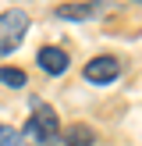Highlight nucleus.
Instances as JSON below:
<instances>
[{
	"mask_svg": "<svg viewBox=\"0 0 142 146\" xmlns=\"http://www.w3.org/2000/svg\"><path fill=\"white\" fill-rule=\"evenodd\" d=\"M60 135V118H57L53 107H36L32 118L25 121V128H21V139H25V146H50Z\"/></svg>",
	"mask_w": 142,
	"mask_h": 146,
	"instance_id": "f257e3e1",
	"label": "nucleus"
},
{
	"mask_svg": "<svg viewBox=\"0 0 142 146\" xmlns=\"http://www.w3.org/2000/svg\"><path fill=\"white\" fill-rule=\"evenodd\" d=\"M25 32H28V11H21V7L0 11V57L14 54L25 39Z\"/></svg>",
	"mask_w": 142,
	"mask_h": 146,
	"instance_id": "f03ea898",
	"label": "nucleus"
},
{
	"mask_svg": "<svg viewBox=\"0 0 142 146\" xmlns=\"http://www.w3.org/2000/svg\"><path fill=\"white\" fill-rule=\"evenodd\" d=\"M85 82H92V86H110L114 78L121 75V61L117 57H110V54H99V57H92L89 64H85Z\"/></svg>",
	"mask_w": 142,
	"mask_h": 146,
	"instance_id": "7ed1b4c3",
	"label": "nucleus"
},
{
	"mask_svg": "<svg viewBox=\"0 0 142 146\" xmlns=\"http://www.w3.org/2000/svg\"><path fill=\"white\" fill-rule=\"evenodd\" d=\"M36 64H39L46 75H64V71H68V54H64L60 46H39Z\"/></svg>",
	"mask_w": 142,
	"mask_h": 146,
	"instance_id": "20e7f679",
	"label": "nucleus"
},
{
	"mask_svg": "<svg viewBox=\"0 0 142 146\" xmlns=\"http://www.w3.org/2000/svg\"><path fill=\"white\" fill-rule=\"evenodd\" d=\"M92 14H96L92 4H64V7H57V18H64V21H85Z\"/></svg>",
	"mask_w": 142,
	"mask_h": 146,
	"instance_id": "39448f33",
	"label": "nucleus"
},
{
	"mask_svg": "<svg viewBox=\"0 0 142 146\" xmlns=\"http://www.w3.org/2000/svg\"><path fill=\"white\" fill-rule=\"evenodd\" d=\"M64 146H96V132L89 125H71V132L64 135Z\"/></svg>",
	"mask_w": 142,
	"mask_h": 146,
	"instance_id": "423d86ee",
	"label": "nucleus"
},
{
	"mask_svg": "<svg viewBox=\"0 0 142 146\" xmlns=\"http://www.w3.org/2000/svg\"><path fill=\"white\" fill-rule=\"evenodd\" d=\"M25 71L21 68H0V86H25Z\"/></svg>",
	"mask_w": 142,
	"mask_h": 146,
	"instance_id": "0eeeda50",
	"label": "nucleus"
},
{
	"mask_svg": "<svg viewBox=\"0 0 142 146\" xmlns=\"http://www.w3.org/2000/svg\"><path fill=\"white\" fill-rule=\"evenodd\" d=\"M0 146H25L21 132H14L11 125H0Z\"/></svg>",
	"mask_w": 142,
	"mask_h": 146,
	"instance_id": "6e6552de",
	"label": "nucleus"
}]
</instances>
